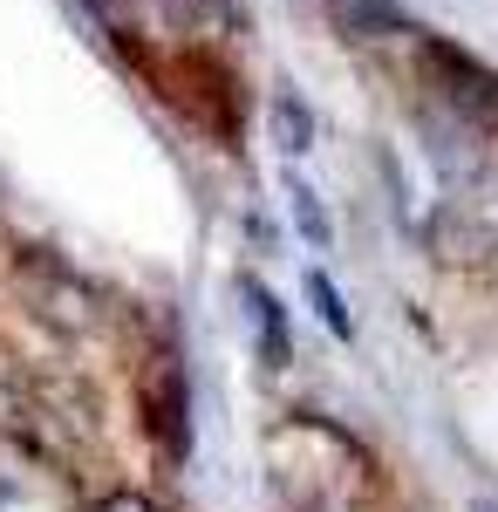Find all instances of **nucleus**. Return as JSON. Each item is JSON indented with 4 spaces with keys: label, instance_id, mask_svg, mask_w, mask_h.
I'll use <instances>...</instances> for the list:
<instances>
[{
    "label": "nucleus",
    "instance_id": "obj_1",
    "mask_svg": "<svg viewBox=\"0 0 498 512\" xmlns=\"http://www.w3.org/2000/svg\"><path fill=\"white\" fill-rule=\"evenodd\" d=\"M423 69L437 82V103L464 117L478 137L498 144V69H485L478 55H464L458 41H423Z\"/></svg>",
    "mask_w": 498,
    "mask_h": 512
},
{
    "label": "nucleus",
    "instance_id": "obj_2",
    "mask_svg": "<svg viewBox=\"0 0 498 512\" xmlns=\"http://www.w3.org/2000/svg\"><path fill=\"white\" fill-rule=\"evenodd\" d=\"M14 287H21V301H28L41 321H55L62 335H82V328H96V315H103L96 287H89L76 267H62L55 253H21V260H14Z\"/></svg>",
    "mask_w": 498,
    "mask_h": 512
},
{
    "label": "nucleus",
    "instance_id": "obj_3",
    "mask_svg": "<svg viewBox=\"0 0 498 512\" xmlns=\"http://www.w3.org/2000/svg\"><path fill=\"white\" fill-rule=\"evenodd\" d=\"M423 239H430V253H437L444 267H485L498 253V233L485 219H471L464 205H444V212L423 226Z\"/></svg>",
    "mask_w": 498,
    "mask_h": 512
},
{
    "label": "nucleus",
    "instance_id": "obj_4",
    "mask_svg": "<svg viewBox=\"0 0 498 512\" xmlns=\"http://www.w3.org/2000/svg\"><path fill=\"white\" fill-rule=\"evenodd\" d=\"M239 308H246V328H253V342H260V362H267V369H287V362H294V335H287V315H280V301H273L260 280H239Z\"/></svg>",
    "mask_w": 498,
    "mask_h": 512
},
{
    "label": "nucleus",
    "instance_id": "obj_5",
    "mask_svg": "<svg viewBox=\"0 0 498 512\" xmlns=\"http://www.w3.org/2000/svg\"><path fill=\"white\" fill-rule=\"evenodd\" d=\"M342 28L355 41H403V35H423L417 21L396 7V0H348L342 7Z\"/></svg>",
    "mask_w": 498,
    "mask_h": 512
},
{
    "label": "nucleus",
    "instance_id": "obj_6",
    "mask_svg": "<svg viewBox=\"0 0 498 512\" xmlns=\"http://www.w3.org/2000/svg\"><path fill=\"white\" fill-rule=\"evenodd\" d=\"M267 130H273V144H280V158H307L314 151V110H307L294 89H280L267 103Z\"/></svg>",
    "mask_w": 498,
    "mask_h": 512
},
{
    "label": "nucleus",
    "instance_id": "obj_7",
    "mask_svg": "<svg viewBox=\"0 0 498 512\" xmlns=\"http://www.w3.org/2000/svg\"><path fill=\"white\" fill-rule=\"evenodd\" d=\"M287 205H294V226H301L307 246H328L335 239V226H328V212H321V198H314L307 178H287Z\"/></svg>",
    "mask_w": 498,
    "mask_h": 512
},
{
    "label": "nucleus",
    "instance_id": "obj_8",
    "mask_svg": "<svg viewBox=\"0 0 498 512\" xmlns=\"http://www.w3.org/2000/svg\"><path fill=\"white\" fill-rule=\"evenodd\" d=\"M307 301H314V315L328 321V328H335L342 342L355 335V315L342 308V294H335V280H328V274H307Z\"/></svg>",
    "mask_w": 498,
    "mask_h": 512
},
{
    "label": "nucleus",
    "instance_id": "obj_9",
    "mask_svg": "<svg viewBox=\"0 0 498 512\" xmlns=\"http://www.w3.org/2000/svg\"><path fill=\"white\" fill-rule=\"evenodd\" d=\"M151 7L164 14V21H178V28H192V21H205V14H212L219 0H151Z\"/></svg>",
    "mask_w": 498,
    "mask_h": 512
},
{
    "label": "nucleus",
    "instance_id": "obj_10",
    "mask_svg": "<svg viewBox=\"0 0 498 512\" xmlns=\"http://www.w3.org/2000/svg\"><path fill=\"white\" fill-rule=\"evenodd\" d=\"M96 512H157V499H151V492L116 485V492H103V499H96Z\"/></svg>",
    "mask_w": 498,
    "mask_h": 512
},
{
    "label": "nucleus",
    "instance_id": "obj_11",
    "mask_svg": "<svg viewBox=\"0 0 498 512\" xmlns=\"http://www.w3.org/2000/svg\"><path fill=\"white\" fill-rule=\"evenodd\" d=\"M471 512H498V499H471Z\"/></svg>",
    "mask_w": 498,
    "mask_h": 512
}]
</instances>
